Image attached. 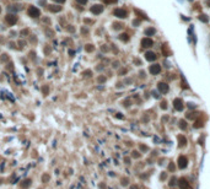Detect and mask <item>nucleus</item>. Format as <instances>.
Returning a JSON list of instances; mask_svg holds the SVG:
<instances>
[{
  "mask_svg": "<svg viewBox=\"0 0 210 189\" xmlns=\"http://www.w3.org/2000/svg\"><path fill=\"white\" fill-rule=\"evenodd\" d=\"M27 14H28V16H30V17H32V19H37V17H39V16H41V10H39L38 7H36V6H30V7H28V10H27Z\"/></svg>",
  "mask_w": 210,
  "mask_h": 189,
  "instance_id": "f257e3e1",
  "label": "nucleus"
},
{
  "mask_svg": "<svg viewBox=\"0 0 210 189\" xmlns=\"http://www.w3.org/2000/svg\"><path fill=\"white\" fill-rule=\"evenodd\" d=\"M188 163H189V161H188V157H187V156L182 155V156H179V157H178V161H177L178 168H181V169H184V168H187Z\"/></svg>",
  "mask_w": 210,
  "mask_h": 189,
  "instance_id": "f03ea898",
  "label": "nucleus"
},
{
  "mask_svg": "<svg viewBox=\"0 0 210 189\" xmlns=\"http://www.w3.org/2000/svg\"><path fill=\"white\" fill-rule=\"evenodd\" d=\"M17 16L15 15V14H7L6 16H5V21H6V24L9 25V26H14V25H16L17 24Z\"/></svg>",
  "mask_w": 210,
  "mask_h": 189,
  "instance_id": "7ed1b4c3",
  "label": "nucleus"
},
{
  "mask_svg": "<svg viewBox=\"0 0 210 189\" xmlns=\"http://www.w3.org/2000/svg\"><path fill=\"white\" fill-rule=\"evenodd\" d=\"M103 5H101V4H96V5H93V6H91V9H90V11L93 14V15H100L101 12H103Z\"/></svg>",
  "mask_w": 210,
  "mask_h": 189,
  "instance_id": "20e7f679",
  "label": "nucleus"
},
{
  "mask_svg": "<svg viewBox=\"0 0 210 189\" xmlns=\"http://www.w3.org/2000/svg\"><path fill=\"white\" fill-rule=\"evenodd\" d=\"M177 184L179 186V188H181V189H192L190 183H189L186 178H181V179H178Z\"/></svg>",
  "mask_w": 210,
  "mask_h": 189,
  "instance_id": "39448f33",
  "label": "nucleus"
},
{
  "mask_svg": "<svg viewBox=\"0 0 210 189\" xmlns=\"http://www.w3.org/2000/svg\"><path fill=\"white\" fill-rule=\"evenodd\" d=\"M149 71H150V74H152V75H159V74L161 72V66H160L159 64H154V65L150 66Z\"/></svg>",
  "mask_w": 210,
  "mask_h": 189,
  "instance_id": "423d86ee",
  "label": "nucleus"
},
{
  "mask_svg": "<svg viewBox=\"0 0 210 189\" xmlns=\"http://www.w3.org/2000/svg\"><path fill=\"white\" fill-rule=\"evenodd\" d=\"M113 14H114V16H117V17H119V19L127 17V11H125L124 9H116Z\"/></svg>",
  "mask_w": 210,
  "mask_h": 189,
  "instance_id": "0eeeda50",
  "label": "nucleus"
},
{
  "mask_svg": "<svg viewBox=\"0 0 210 189\" xmlns=\"http://www.w3.org/2000/svg\"><path fill=\"white\" fill-rule=\"evenodd\" d=\"M173 107H175L176 111H182L183 109V101L181 99V98H176L175 101H173Z\"/></svg>",
  "mask_w": 210,
  "mask_h": 189,
  "instance_id": "6e6552de",
  "label": "nucleus"
},
{
  "mask_svg": "<svg viewBox=\"0 0 210 189\" xmlns=\"http://www.w3.org/2000/svg\"><path fill=\"white\" fill-rule=\"evenodd\" d=\"M159 91L161 92V94H167L168 92V90H170V87H168V85L166 84V82H159Z\"/></svg>",
  "mask_w": 210,
  "mask_h": 189,
  "instance_id": "1a4fd4ad",
  "label": "nucleus"
},
{
  "mask_svg": "<svg viewBox=\"0 0 210 189\" xmlns=\"http://www.w3.org/2000/svg\"><path fill=\"white\" fill-rule=\"evenodd\" d=\"M152 44H154V42H152V39H150V38H144V39L141 41V46H142V47L149 48V47H151Z\"/></svg>",
  "mask_w": 210,
  "mask_h": 189,
  "instance_id": "9d476101",
  "label": "nucleus"
},
{
  "mask_svg": "<svg viewBox=\"0 0 210 189\" xmlns=\"http://www.w3.org/2000/svg\"><path fill=\"white\" fill-rule=\"evenodd\" d=\"M62 6H59V5H49L48 6V10L50 11V12H59V11H62Z\"/></svg>",
  "mask_w": 210,
  "mask_h": 189,
  "instance_id": "9b49d317",
  "label": "nucleus"
},
{
  "mask_svg": "<svg viewBox=\"0 0 210 189\" xmlns=\"http://www.w3.org/2000/svg\"><path fill=\"white\" fill-rule=\"evenodd\" d=\"M178 146L179 147H183V146H186L187 145V139H186V136L184 135H179L178 136Z\"/></svg>",
  "mask_w": 210,
  "mask_h": 189,
  "instance_id": "f8f14e48",
  "label": "nucleus"
},
{
  "mask_svg": "<svg viewBox=\"0 0 210 189\" xmlns=\"http://www.w3.org/2000/svg\"><path fill=\"white\" fill-rule=\"evenodd\" d=\"M145 58H146V60H149V62H152V60H155V59H156V54H155L154 52H146V54H145Z\"/></svg>",
  "mask_w": 210,
  "mask_h": 189,
  "instance_id": "ddd939ff",
  "label": "nucleus"
},
{
  "mask_svg": "<svg viewBox=\"0 0 210 189\" xmlns=\"http://www.w3.org/2000/svg\"><path fill=\"white\" fill-rule=\"evenodd\" d=\"M19 10H21V5H11V6H9V11L16 12Z\"/></svg>",
  "mask_w": 210,
  "mask_h": 189,
  "instance_id": "4468645a",
  "label": "nucleus"
},
{
  "mask_svg": "<svg viewBox=\"0 0 210 189\" xmlns=\"http://www.w3.org/2000/svg\"><path fill=\"white\" fill-rule=\"evenodd\" d=\"M119 39L123 41V42H128V41H129V36H128L127 33H122V34L119 36Z\"/></svg>",
  "mask_w": 210,
  "mask_h": 189,
  "instance_id": "2eb2a0df",
  "label": "nucleus"
},
{
  "mask_svg": "<svg viewBox=\"0 0 210 189\" xmlns=\"http://www.w3.org/2000/svg\"><path fill=\"white\" fill-rule=\"evenodd\" d=\"M179 128H181L182 130H186V129L188 128L187 122H186V120H179Z\"/></svg>",
  "mask_w": 210,
  "mask_h": 189,
  "instance_id": "dca6fc26",
  "label": "nucleus"
},
{
  "mask_svg": "<svg viewBox=\"0 0 210 189\" xmlns=\"http://www.w3.org/2000/svg\"><path fill=\"white\" fill-rule=\"evenodd\" d=\"M177 182H178V179H177L176 177H172V178L170 179V183H168V186H170V187H175L176 184H177Z\"/></svg>",
  "mask_w": 210,
  "mask_h": 189,
  "instance_id": "f3484780",
  "label": "nucleus"
},
{
  "mask_svg": "<svg viewBox=\"0 0 210 189\" xmlns=\"http://www.w3.org/2000/svg\"><path fill=\"white\" fill-rule=\"evenodd\" d=\"M154 33H155V30H154L152 27H150V28H147V30L145 31V34H146V36H152Z\"/></svg>",
  "mask_w": 210,
  "mask_h": 189,
  "instance_id": "a211bd4d",
  "label": "nucleus"
},
{
  "mask_svg": "<svg viewBox=\"0 0 210 189\" xmlns=\"http://www.w3.org/2000/svg\"><path fill=\"white\" fill-rule=\"evenodd\" d=\"M93 49H95V47L92 44H86V47H85L86 52H93Z\"/></svg>",
  "mask_w": 210,
  "mask_h": 189,
  "instance_id": "6ab92c4d",
  "label": "nucleus"
},
{
  "mask_svg": "<svg viewBox=\"0 0 210 189\" xmlns=\"http://www.w3.org/2000/svg\"><path fill=\"white\" fill-rule=\"evenodd\" d=\"M199 20L203 21V22H208V21H209V19H208L207 15H200V16H199Z\"/></svg>",
  "mask_w": 210,
  "mask_h": 189,
  "instance_id": "aec40b11",
  "label": "nucleus"
},
{
  "mask_svg": "<svg viewBox=\"0 0 210 189\" xmlns=\"http://www.w3.org/2000/svg\"><path fill=\"white\" fill-rule=\"evenodd\" d=\"M175 169H176L175 163H173V162H171V163L168 165V171H170V172H175Z\"/></svg>",
  "mask_w": 210,
  "mask_h": 189,
  "instance_id": "412c9836",
  "label": "nucleus"
},
{
  "mask_svg": "<svg viewBox=\"0 0 210 189\" xmlns=\"http://www.w3.org/2000/svg\"><path fill=\"white\" fill-rule=\"evenodd\" d=\"M28 33H30L28 30H22V31L20 32V36H21V37H25V36H26V34H28Z\"/></svg>",
  "mask_w": 210,
  "mask_h": 189,
  "instance_id": "4be33fe9",
  "label": "nucleus"
},
{
  "mask_svg": "<svg viewBox=\"0 0 210 189\" xmlns=\"http://www.w3.org/2000/svg\"><path fill=\"white\" fill-rule=\"evenodd\" d=\"M106 4H114V2H117V0H103Z\"/></svg>",
  "mask_w": 210,
  "mask_h": 189,
  "instance_id": "5701e85b",
  "label": "nucleus"
},
{
  "mask_svg": "<svg viewBox=\"0 0 210 189\" xmlns=\"http://www.w3.org/2000/svg\"><path fill=\"white\" fill-rule=\"evenodd\" d=\"M122 28V25L120 24H114V30H119Z\"/></svg>",
  "mask_w": 210,
  "mask_h": 189,
  "instance_id": "b1692460",
  "label": "nucleus"
},
{
  "mask_svg": "<svg viewBox=\"0 0 210 189\" xmlns=\"http://www.w3.org/2000/svg\"><path fill=\"white\" fill-rule=\"evenodd\" d=\"M79 4H81V5H85L86 2H87V0H76Z\"/></svg>",
  "mask_w": 210,
  "mask_h": 189,
  "instance_id": "393cba45",
  "label": "nucleus"
},
{
  "mask_svg": "<svg viewBox=\"0 0 210 189\" xmlns=\"http://www.w3.org/2000/svg\"><path fill=\"white\" fill-rule=\"evenodd\" d=\"M160 179H161V181H163V179H166V173H165V172H163V173H162V174L160 176Z\"/></svg>",
  "mask_w": 210,
  "mask_h": 189,
  "instance_id": "a878e982",
  "label": "nucleus"
},
{
  "mask_svg": "<svg viewBox=\"0 0 210 189\" xmlns=\"http://www.w3.org/2000/svg\"><path fill=\"white\" fill-rule=\"evenodd\" d=\"M161 108H163V109H166V108H167V106H166V102L161 103Z\"/></svg>",
  "mask_w": 210,
  "mask_h": 189,
  "instance_id": "bb28decb",
  "label": "nucleus"
},
{
  "mask_svg": "<svg viewBox=\"0 0 210 189\" xmlns=\"http://www.w3.org/2000/svg\"><path fill=\"white\" fill-rule=\"evenodd\" d=\"M188 107L189 108H195V104L194 103H188Z\"/></svg>",
  "mask_w": 210,
  "mask_h": 189,
  "instance_id": "cd10ccee",
  "label": "nucleus"
},
{
  "mask_svg": "<svg viewBox=\"0 0 210 189\" xmlns=\"http://www.w3.org/2000/svg\"><path fill=\"white\" fill-rule=\"evenodd\" d=\"M140 149H141V151H147V147H146V146H140Z\"/></svg>",
  "mask_w": 210,
  "mask_h": 189,
  "instance_id": "c85d7f7f",
  "label": "nucleus"
},
{
  "mask_svg": "<svg viewBox=\"0 0 210 189\" xmlns=\"http://www.w3.org/2000/svg\"><path fill=\"white\" fill-rule=\"evenodd\" d=\"M53 1H55V2H58V4H63L65 0H53Z\"/></svg>",
  "mask_w": 210,
  "mask_h": 189,
  "instance_id": "c756f323",
  "label": "nucleus"
},
{
  "mask_svg": "<svg viewBox=\"0 0 210 189\" xmlns=\"http://www.w3.org/2000/svg\"><path fill=\"white\" fill-rule=\"evenodd\" d=\"M132 189H138V187H133V188Z\"/></svg>",
  "mask_w": 210,
  "mask_h": 189,
  "instance_id": "7c9ffc66",
  "label": "nucleus"
},
{
  "mask_svg": "<svg viewBox=\"0 0 210 189\" xmlns=\"http://www.w3.org/2000/svg\"><path fill=\"white\" fill-rule=\"evenodd\" d=\"M0 12H1V7H0Z\"/></svg>",
  "mask_w": 210,
  "mask_h": 189,
  "instance_id": "2f4dec72",
  "label": "nucleus"
}]
</instances>
